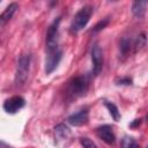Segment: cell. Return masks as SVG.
Masks as SVG:
<instances>
[{"instance_id": "e0dca14e", "label": "cell", "mask_w": 148, "mask_h": 148, "mask_svg": "<svg viewBox=\"0 0 148 148\" xmlns=\"http://www.w3.org/2000/svg\"><path fill=\"white\" fill-rule=\"evenodd\" d=\"M109 22H110V18L109 17H105V18H103L102 21H99L98 23H96L95 24V27L92 28V30H91V32H98V31H101V30H103L108 24H109Z\"/></svg>"}, {"instance_id": "9a60e30c", "label": "cell", "mask_w": 148, "mask_h": 148, "mask_svg": "<svg viewBox=\"0 0 148 148\" xmlns=\"http://www.w3.org/2000/svg\"><path fill=\"white\" fill-rule=\"evenodd\" d=\"M121 148H139L136 141L132 136H124L121 140Z\"/></svg>"}, {"instance_id": "ba28073f", "label": "cell", "mask_w": 148, "mask_h": 148, "mask_svg": "<svg viewBox=\"0 0 148 148\" xmlns=\"http://www.w3.org/2000/svg\"><path fill=\"white\" fill-rule=\"evenodd\" d=\"M96 134L102 141H104L108 145H114V142H116V135L110 125L98 126L96 128Z\"/></svg>"}, {"instance_id": "4fadbf2b", "label": "cell", "mask_w": 148, "mask_h": 148, "mask_svg": "<svg viewBox=\"0 0 148 148\" xmlns=\"http://www.w3.org/2000/svg\"><path fill=\"white\" fill-rule=\"evenodd\" d=\"M104 105L109 110V113L111 114V117L113 118V120L119 121V119H120V112H119L118 108L113 103H111V102H104Z\"/></svg>"}, {"instance_id": "ffe728a7", "label": "cell", "mask_w": 148, "mask_h": 148, "mask_svg": "<svg viewBox=\"0 0 148 148\" xmlns=\"http://www.w3.org/2000/svg\"><path fill=\"white\" fill-rule=\"evenodd\" d=\"M140 124H141V119H135V120H134V121H133V123H132V124H131L130 126L134 128V127H136V126H139Z\"/></svg>"}, {"instance_id": "2e32d148", "label": "cell", "mask_w": 148, "mask_h": 148, "mask_svg": "<svg viewBox=\"0 0 148 148\" xmlns=\"http://www.w3.org/2000/svg\"><path fill=\"white\" fill-rule=\"evenodd\" d=\"M131 47H132V46H131V40H130V39H127V38L121 39L119 49H120V52H121L123 56H126V54L130 52V49H131Z\"/></svg>"}, {"instance_id": "7c38bea8", "label": "cell", "mask_w": 148, "mask_h": 148, "mask_svg": "<svg viewBox=\"0 0 148 148\" xmlns=\"http://www.w3.org/2000/svg\"><path fill=\"white\" fill-rule=\"evenodd\" d=\"M54 132H56V135L58 136V139H60V140H66L71 135V131L65 124L57 125L54 127Z\"/></svg>"}, {"instance_id": "5bb4252c", "label": "cell", "mask_w": 148, "mask_h": 148, "mask_svg": "<svg viewBox=\"0 0 148 148\" xmlns=\"http://www.w3.org/2000/svg\"><path fill=\"white\" fill-rule=\"evenodd\" d=\"M146 43H147V38H146V35L145 34H141V35H139L138 37H136V39H135V42H134V44H133V49H134V52H138V51H140L145 45H146Z\"/></svg>"}, {"instance_id": "d6986e66", "label": "cell", "mask_w": 148, "mask_h": 148, "mask_svg": "<svg viewBox=\"0 0 148 148\" xmlns=\"http://www.w3.org/2000/svg\"><path fill=\"white\" fill-rule=\"evenodd\" d=\"M117 84H121V86H130L132 84V79L130 77H120L119 80L116 81Z\"/></svg>"}, {"instance_id": "8fae6325", "label": "cell", "mask_w": 148, "mask_h": 148, "mask_svg": "<svg viewBox=\"0 0 148 148\" xmlns=\"http://www.w3.org/2000/svg\"><path fill=\"white\" fill-rule=\"evenodd\" d=\"M148 6V1H134L132 3V13L135 17H143L146 13V7Z\"/></svg>"}, {"instance_id": "8992f818", "label": "cell", "mask_w": 148, "mask_h": 148, "mask_svg": "<svg viewBox=\"0 0 148 148\" xmlns=\"http://www.w3.org/2000/svg\"><path fill=\"white\" fill-rule=\"evenodd\" d=\"M91 62H92V73L95 76H97L102 69H103V52L102 49L97 43H95L91 47Z\"/></svg>"}, {"instance_id": "52a82bcc", "label": "cell", "mask_w": 148, "mask_h": 148, "mask_svg": "<svg viewBox=\"0 0 148 148\" xmlns=\"http://www.w3.org/2000/svg\"><path fill=\"white\" fill-rule=\"evenodd\" d=\"M25 105V99L20 96V95H16V96H13V97H9L7 98L5 102H3V110L7 112V113H10V114H14L16 112H18L22 108H24Z\"/></svg>"}, {"instance_id": "44dd1931", "label": "cell", "mask_w": 148, "mask_h": 148, "mask_svg": "<svg viewBox=\"0 0 148 148\" xmlns=\"http://www.w3.org/2000/svg\"><path fill=\"white\" fill-rule=\"evenodd\" d=\"M0 148H12V147L7 146V145H6L3 141H1V142H0Z\"/></svg>"}, {"instance_id": "30bf717a", "label": "cell", "mask_w": 148, "mask_h": 148, "mask_svg": "<svg viewBox=\"0 0 148 148\" xmlns=\"http://www.w3.org/2000/svg\"><path fill=\"white\" fill-rule=\"evenodd\" d=\"M17 9H18V5H17L16 2H12V3H9V5L6 7V9L2 12L1 16H0V25L3 27V25H5V24L13 17V15L16 13Z\"/></svg>"}, {"instance_id": "277c9868", "label": "cell", "mask_w": 148, "mask_h": 148, "mask_svg": "<svg viewBox=\"0 0 148 148\" xmlns=\"http://www.w3.org/2000/svg\"><path fill=\"white\" fill-rule=\"evenodd\" d=\"M62 58V51L61 49L58 47H53V49H49L46 50V58H45V73L46 74H51L59 65L60 60Z\"/></svg>"}, {"instance_id": "7a4b0ae2", "label": "cell", "mask_w": 148, "mask_h": 148, "mask_svg": "<svg viewBox=\"0 0 148 148\" xmlns=\"http://www.w3.org/2000/svg\"><path fill=\"white\" fill-rule=\"evenodd\" d=\"M30 64H31V56L29 53H22L18 57L17 65H16V72H15V80H14L16 87H21L25 82L29 75Z\"/></svg>"}, {"instance_id": "3957f363", "label": "cell", "mask_w": 148, "mask_h": 148, "mask_svg": "<svg viewBox=\"0 0 148 148\" xmlns=\"http://www.w3.org/2000/svg\"><path fill=\"white\" fill-rule=\"evenodd\" d=\"M89 87V81L87 76H76L73 77L67 84V96L71 99L83 96Z\"/></svg>"}, {"instance_id": "5b68a950", "label": "cell", "mask_w": 148, "mask_h": 148, "mask_svg": "<svg viewBox=\"0 0 148 148\" xmlns=\"http://www.w3.org/2000/svg\"><path fill=\"white\" fill-rule=\"evenodd\" d=\"M61 17H57L47 28L46 32V50L58 47V36H59V24Z\"/></svg>"}, {"instance_id": "6da1fadb", "label": "cell", "mask_w": 148, "mask_h": 148, "mask_svg": "<svg viewBox=\"0 0 148 148\" xmlns=\"http://www.w3.org/2000/svg\"><path fill=\"white\" fill-rule=\"evenodd\" d=\"M92 13H94V8L90 5H86L82 8H80L79 12L74 15V17L72 20V23H71V27H69L71 32L76 34V32L81 31L88 24Z\"/></svg>"}, {"instance_id": "ac0fdd59", "label": "cell", "mask_w": 148, "mask_h": 148, "mask_svg": "<svg viewBox=\"0 0 148 148\" xmlns=\"http://www.w3.org/2000/svg\"><path fill=\"white\" fill-rule=\"evenodd\" d=\"M80 142H81V145H82L83 148H98V147L96 146V143H95L92 140H90L89 138H87V136L81 138V139H80Z\"/></svg>"}, {"instance_id": "9c48e42d", "label": "cell", "mask_w": 148, "mask_h": 148, "mask_svg": "<svg viewBox=\"0 0 148 148\" xmlns=\"http://www.w3.org/2000/svg\"><path fill=\"white\" fill-rule=\"evenodd\" d=\"M88 119H89L88 109H82V110L71 114L67 120L72 126H82L88 123Z\"/></svg>"}, {"instance_id": "7402d4cb", "label": "cell", "mask_w": 148, "mask_h": 148, "mask_svg": "<svg viewBox=\"0 0 148 148\" xmlns=\"http://www.w3.org/2000/svg\"><path fill=\"white\" fill-rule=\"evenodd\" d=\"M147 148H148V147H147Z\"/></svg>"}]
</instances>
